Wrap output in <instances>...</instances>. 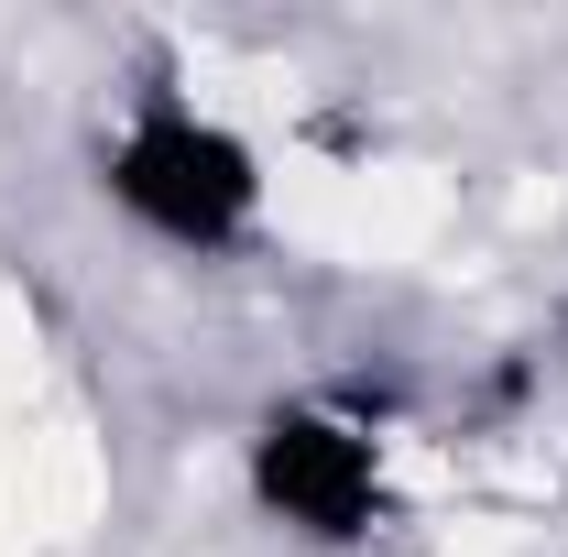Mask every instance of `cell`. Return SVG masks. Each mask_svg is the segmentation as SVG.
<instances>
[{
  "mask_svg": "<svg viewBox=\"0 0 568 557\" xmlns=\"http://www.w3.org/2000/svg\"><path fill=\"white\" fill-rule=\"evenodd\" d=\"M110 198L142 219V230H164V241H230L252 198H263V175H252V142H230L219 121L197 110H142L121 153H110Z\"/></svg>",
  "mask_w": 568,
  "mask_h": 557,
  "instance_id": "cell-1",
  "label": "cell"
},
{
  "mask_svg": "<svg viewBox=\"0 0 568 557\" xmlns=\"http://www.w3.org/2000/svg\"><path fill=\"white\" fill-rule=\"evenodd\" d=\"M252 492L306 536H361L372 525V437L328 416H274L252 448Z\"/></svg>",
  "mask_w": 568,
  "mask_h": 557,
  "instance_id": "cell-2",
  "label": "cell"
}]
</instances>
